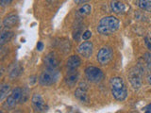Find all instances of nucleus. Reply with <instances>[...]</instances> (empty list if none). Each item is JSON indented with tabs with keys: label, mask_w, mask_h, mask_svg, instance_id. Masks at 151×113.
Masks as SVG:
<instances>
[{
	"label": "nucleus",
	"mask_w": 151,
	"mask_h": 113,
	"mask_svg": "<svg viewBox=\"0 0 151 113\" xmlns=\"http://www.w3.org/2000/svg\"><path fill=\"white\" fill-rule=\"evenodd\" d=\"M85 74H86L87 79L93 83H99L104 79L103 72L97 67H94V66H89L85 69Z\"/></svg>",
	"instance_id": "obj_4"
},
{
	"label": "nucleus",
	"mask_w": 151,
	"mask_h": 113,
	"mask_svg": "<svg viewBox=\"0 0 151 113\" xmlns=\"http://www.w3.org/2000/svg\"><path fill=\"white\" fill-rule=\"evenodd\" d=\"M45 63L48 69H57V67H58V65H59V61L57 59L54 53H49L45 56Z\"/></svg>",
	"instance_id": "obj_11"
},
{
	"label": "nucleus",
	"mask_w": 151,
	"mask_h": 113,
	"mask_svg": "<svg viewBox=\"0 0 151 113\" xmlns=\"http://www.w3.org/2000/svg\"><path fill=\"white\" fill-rule=\"evenodd\" d=\"M31 103L34 110L37 112H45L48 110V107L40 94H34L31 98Z\"/></svg>",
	"instance_id": "obj_7"
},
{
	"label": "nucleus",
	"mask_w": 151,
	"mask_h": 113,
	"mask_svg": "<svg viewBox=\"0 0 151 113\" xmlns=\"http://www.w3.org/2000/svg\"><path fill=\"white\" fill-rule=\"evenodd\" d=\"M91 11H92V8L90 5H83L82 7H80L78 11V14L79 16L81 17H84V16H87L89 15L90 13H91Z\"/></svg>",
	"instance_id": "obj_18"
},
{
	"label": "nucleus",
	"mask_w": 151,
	"mask_h": 113,
	"mask_svg": "<svg viewBox=\"0 0 151 113\" xmlns=\"http://www.w3.org/2000/svg\"><path fill=\"white\" fill-rule=\"evenodd\" d=\"M113 52L110 47H103L97 54V61L101 65H106L112 59Z\"/></svg>",
	"instance_id": "obj_6"
},
{
	"label": "nucleus",
	"mask_w": 151,
	"mask_h": 113,
	"mask_svg": "<svg viewBox=\"0 0 151 113\" xmlns=\"http://www.w3.org/2000/svg\"><path fill=\"white\" fill-rule=\"evenodd\" d=\"M80 64H81V60H80L79 56H71L67 60V68L69 70H73V69H77L79 67Z\"/></svg>",
	"instance_id": "obj_12"
},
{
	"label": "nucleus",
	"mask_w": 151,
	"mask_h": 113,
	"mask_svg": "<svg viewBox=\"0 0 151 113\" xmlns=\"http://www.w3.org/2000/svg\"><path fill=\"white\" fill-rule=\"evenodd\" d=\"M19 21V18L16 14H11V15L7 16L4 19L3 21V25L6 27H12L14 26H16V24Z\"/></svg>",
	"instance_id": "obj_14"
},
{
	"label": "nucleus",
	"mask_w": 151,
	"mask_h": 113,
	"mask_svg": "<svg viewBox=\"0 0 151 113\" xmlns=\"http://www.w3.org/2000/svg\"><path fill=\"white\" fill-rule=\"evenodd\" d=\"M111 89L113 97L118 101H123L127 98V91L126 84L121 77H113L111 79Z\"/></svg>",
	"instance_id": "obj_2"
},
{
	"label": "nucleus",
	"mask_w": 151,
	"mask_h": 113,
	"mask_svg": "<svg viewBox=\"0 0 151 113\" xmlns=\"http://www.w3.org/2000/svg\"><path fill=\"white\" fill-rule=\"evenodd\" d=\"M142 75H143V70L140 67H135L131 70L129 73V82L134 89H139L142 86Z\"/></svg>",
	"instance_id": "obj_5"
},
{
	"label": "nucleus",
	"mask_w": 151,
	"mask_h": 113,
	"mask_svg": "<svg viewBox=\"0 0 151 113\" xmlns=\"http://www.w3.org/2000/svg\"><path fill=\"white\" fill-rule=\"evenodd\" d=\"M147 1H148V2H149L150 4H151V0H147Z\"/></svg>",
	"instance_id": "obj_28"
},
{
	"label": "nucleus",
	"mask_w": 151,
	"mask_h": 113,
	"mask_svg": "<svg viewBox=\"0 0 151 113\" xmlns=\"http://www.w3.org/2000/svg\"><path fill=\"white\" fill-rule=\"evenodd\" d=\"M12 2V0H0V4H1V6H8Z\"/></svg>",
	"instance_id": "obj_22"
},
{
	"label": "nucleus",
	"mask_w": 151,
	"mask_h": 113,
	"mask_svg": "<svg viewBox=\"0 0 151 113\" xmlns=\"http://www.w3.org/2000/svg\"><path fill=\"white\" fill-rule=\"evenodd\" d=\"M65 83L69 87H74L78 82V73L76 69L69 70V72L65 75Z\"/></svg>",
	"instance_id": "obj_10"
},
{
	"label": "nucleus",
	"mask_w": 151,
	"mask_h": 113,
	"mask_svg": "<svg viewBox=\"0 0 151 113\" xmlns=\"http://www.w3.org/2000/svg\"><path fill=\"white\" fill-rule=\"evenodd\" d=\"M111 9L114 13H121L125 11L126 6L124 3H122L119 0H112L111 2Z\"/></svg>",
	"instance_id": "obj_13"
},
{
	"label": "nucleus",
	"mask_w": 151,
	"mask_h": 113,
	"mask_svg": "<svg viewBox=\"0 0 151 113\" xmlns=\"http://www.w3.org/2000/svg\"><path fill=\"white\" fill-rule=\"evenodd\" d=\"M59 77V73L57 69H48L45 70L40 74L39 77V82L42 86H50V85H53Z\"/></svg>",
	"instance_id": "obj_3"
},
{
	"label": "nucleus",
	"mask_w": 151,
	"mask_h": 113,
	"mask_svg": "<svg viewBox=\"0 0 151 113\" xmlns=\"http://www.w3.org/2000/svg\"><path fill=\"white\" fill-rule=\"evenodd\" d=\"M145 44H146V46L148 47V49H151V38H149V37H145Z\"/></svg>",
	"instance_id": "obj_23"
},
{
	"label": "nucleus",
	"mask_w": 151,
	"mask_h": 113,
	"mask_svg": "<svg viewBox=\"0 0 151 113\" xmlns=\"http://www.w3.org/2000/svg\"><path fill=\"white\" fill-rule=\"evenodd\" d=\"M47 1H48V2H51V1H52V0H47Z\"/></svg>",
	"instance_id": "obj_29"
},
{
	"label": "nucleus",
	"mask_w": 151,
	"mask_h": 113,
	"mask_svg": "<svg viewBox=\"0 0 151 113\" xmlns=\"http://www.w3.org/2000/svg\"><path fill=\"white\" fill-rule=\"evenodd\" d=\"M11 91V87L8 84H4L1 86V89H0V101H3L5 98L8 96V94Z\"/></svg>",
	"instance_id": "obj_19"
},
{
	"label": "nucleus",
	"mask_w": 151,
	"mask_h": 113,
	"mask_svg": "<svg viewBox=\"0 0 151 113\" xmlns=\"http://www.w3.org/2000/svg\"><path fill=\"white\" fill-rule=\"evenodd\" d=\"M91 36H92V32L89 31V30H86L82 34V39L83 40H88L89 38H91Z\"/></svg>",
	"instance_id": "obj_21"
},
{
	"label": "nucleus",
	"mask_w": 151,
	"mask_h": 113,
	"mask_svg": "<svg viewBox=\"0 0 151 113\" xmlns=\"http://www.w3.org/2000/svg\"><path fill=\"white\" fill-rule=\"evenodd\" d=\"M22 94H23V91H22V89L21 88H16V89H14L12 94L8 97L7 99V103H6V105L9 107V108H12L14 107L16 105H17V103L18 102H20L21 101V99H22Z\"/></svg>",
	"instance_id": "obj_8"
},
{
	"label": "nucleus",
	"mask_w": 151,
	"mask_h": 113,
	"mask_svg": "<svg viewBox=\"0 0 151 113\" xmlns=\"http://www.w3.org/2000/svg\"><path fill=\"white\" fill-rule=\"evenodd\" d=\"M75 96L77 97V99H78V100L80 102H82V103H88L89 102V97L87 95L86 89H84L80 88V87L78 89H76Z\"/></svg>",
	"instance_id": "obj_15"
},
{
	"label": "nucleus",
	"mask_w": 151,
	"mask_h": 113,
	"mask_svg": "<svg viewBox=\"0 0 151 113\" xmlns=\"http://www.w3.org/2000/svg\"><path fill=\"white\" fill-rule=\"evenodd\" d=\"M78 51L84 58H89L93 53V44L91 41H83L78 46Z\"/></svg>",
	"instance_id": "obj_9"
},
{
	"label": "nucleus",
	"mask_w": 151,
	"mask_h": 113,
	"mask_svg": "<svg viewBox=\"0 0 151 113\" xmlns=\"http://www.w3.org/2000/svg\"><path fill=\"white\" fill-rule=\"evenodd\" d=\"M119 20L114 16L103 17L99 21L97 31L102 35H110L119 28Z\"/></svg>",
	"instance_id": "obj_1"
},
{
	"label": "nucleus",
	"mask_w": 151,
	"mask_h": 113,
	"mask_svg": "<svg viewBox=\"0 0 151 113\" xmlns=\"http://www.w3.org/2000/svg\"><path fill=\"white\" fill-rule=\"evenodd\" d=\"M145 59L147 61V68L151 71V55L148 53L145 54Z\"/></svg>",
	"instance_id": "obj_20"
},
{
	"label": "nucleus",
	"mask_w": 151,
	"mask_h": 113,
	"mask_svg": "<svg viewBox=\"0 0 151 113\" xmlns=\"http://www.w3.org/2000/svg\"><path fill=\"white\" fill-rule=\"evenodd\" d=\"M13 35V33L12 31H2L1 37H0V44L4 45L6 42H8L9 40L12 39V37Z\"/></svg>",
	"instance_id": "obj_17"
},
{
	"label": "nucleus",
	"mask_w": 151,
	"mask_h": 113,
	"mask_svg": "<svg viewBox=\"0 0 151 113\" xmlns=\"http://www.w3.org/2000/svg\"><path fill=\"white\" fill-rule=\"evenodd\" d=\"M37 49L39 50V51H42V49H44V44H42V41H39V42H38V44H37Z\"/></svg>",
	"instance_id": "obj_24"
},
{
	"label": "nucleus",
	"mask_w": 151,
	"mask_h": 113,
	"mask_svg": "<svg viewBox=\"0 0 151 113\" xmlns=\"http://www.w3.org/2000/svg\"><path fill=\"white\" fill-rule=\"evenodd\" d=\"M135 5L145 11L151 12V4L146 0H135Z\"/></svg>",
	"instance_id": "obj_16"
},
{
	"label": "nucleus",
	"mask_w": 151,
	"mask_h": 113,
	"mask_svg": "<svg viewBox=\"0 0 151 113\" xmlns=\"http://www.w3.org/2000/svg\"><path fill=\"white\" fill-rule=\"evenodd\" d=\"M145 111L147 113H151V104H149V105H147L145 107Z\"/></svg>",
	"instance_id": "obj_25"
},
{
	"label": "nucleus",
	"mask_w": 151,
	"mask_h": 113,
	"mask_svg": "<svg viewBox=\"0 0 151 113\" xmlns=\"http://www.w3.org/2000/svg\"><path fill=\"white\" fill-rule=\"evenodd\" d=\"M147 80H148V83L151 85V74L150 75H148V77H147Z\"/></svg>",
	"instance_id": "obj_27"
},
{
	"label": "nucleus",
	"mask_w": 151,
	"mask_h": 113,
	"mask_svg": "<svg viewBox=\"0 0 151 113\" xmlns=\"http://www.w3.org/2000/svg\"><path fill=\"white\" fill-rule=\"evenodd\" d=\"M90 0H75V3L76 4H83L85 2H88Z\"/></svg>",
	"instance_id": "obj_26"
}]
</instances>
